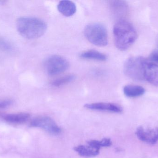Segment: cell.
Returning <instances> with one entry per match:
<instances>
[{
	"mask_svg": "<svg viewBox=\"0 0 158 158\" xmlns=\"http://www.w3.org/2000/svg\"><path fill=\"white\" fill-rule=\"evenodd\" d=\"M113 31L115 45L121 51L128 50L137 39L136 30L131 23L124 19H119L115 24Z\"/></svg>",
	"mask_w": 158,
	"mask_h": 158,
	"instance_id": "1",
	"label": "cell"
},
{
	"mask_svg": "<svg viewBox=\"0 0 158 158\" xmlns=\"http://www.w3.org/2000/svg\"><path fill=\"white\" fill-rule=\"evenodd\" d=\"M16 28L21 36L29 40H34L45 33L47 26L45 22L40 19L22 17L17 20Z\"/></svg>",
	"mask_w": 158,
	"mask_h": 158,
	"instance_id": "2",
	"label": "cell"
},
{
	"mask_svg": "<svg viewBox=\"0 0 158 158\" xmlns=\"http://www.w3.org/2000/svg\"><path fill=\"white\" fill-rule=\"evenodd\" d=\"M148 60L142 57H132L124 63L123 71L128 78L136 81L145 80L146 67Z\"/></svg>",
	"mask_w": 158,
	"mask_h": 158,
	"instance_id": "3",
	"label": "cell"
},
{
	"mask_svg": "<svg viewBox=\"0 0 158 158\" xmlns=\"http://www.w3.org/2000/svg\"><path fill=\"white\" fill-rule=\"evenodd\" d=\"M84 35L91 43L98 46H105L108 44L107 31L105 26L99 23L88 24L85 28Z\"/></svg>",
	"mask_w": 158,
	"mask_h": 158,
	"instance_id": "4",
	"label": "cell"
},
{
	"mask_svg": "<svg viewBox=\"0 0 158 158\" xmlns=\"http://www.w3.org/2000/svg\"><path fill=\"white\" fill-rule=\"evenodd\" d=\"M69 66V62L66 58L57 55L49 57L44 62V69L50 76H55L63 73Z\"/></svg>",
	"mask_w": 158,
	"mask_h": 158,
	"instance_id": "5",
	"label": "cell"
},
{
	"mask_svg": "<svg viewBox=\"0 0 158 158\" xmlns=\"http://www.w3.org/2000/svg\"><path fill=\"white\" fill-rule=\"evenodd\" d=\"M30 126L41 128L51 134L57 135L61 133V129L51 118L48 117H38L31 122Z\"/></svg>",
	"mask_w": 158,
	"mask_h": 158,
	"instance_id": "6",
	"label": "cell"
},
{
	"mask_svg": "<svg viewBox=\"0 0 158 158\" xmlns=\"http://www.w3.org/2000/svg\"><path fill=\"white\" fill-rule=\"evenodd\" d=\"M135 134L140 141L146 143L155 144L158 141V128L139 126Z\"/></svg>",
	"mask_w": 158,
	"mask_h": 158,
	"instance_id": "7",
	"label": "cell"
},
{
	"mask_svg": "<svg viewBox=\"0 0 158 158\" xmlns=\"http://www.w3.org/2000/svg\"><path fill=\"white\" fill-rule=\"evenodd\" d=\"M84 107L92 110L110 111L115 113H121L123 109L121 107L112 103H96L86 104Z\"/></svg>",
	"mask_w": 158,
	"mask_h": 158,
	"instance_id": "8",
	"label": "cell"
},
{
	"mask_svg": "<svg viewBox=\"0 0 158 158\" xmlns=\"http://www.w3.org/2000/svg\"><path fill=\"white\" fill-rule=\"evenodd\" d=\"M145 79L152 85L158 87V64L151 63L148 60Z\"/></svg>",
	"mask_w": 158,
	"mask_h": 158,
	"instance_id": "9",
	"label": "cell"
},
{
	"mask_svg": "<svg viewBox=\"0 0 158 158\" xmlns=\"http://www.w3.org/2000/svg\"><path fill=\"white\" fill-rule=\"evenodd\" d=\"M109 5L113 15L118 17H123L127 14L128 6L125 1H109Z\"/></svg>",
	"mask_w": 158,
	"mask_h": 158,
	"instance_id": "10",
	"label": "cell"
},
{
	"mask_svg": "<svg viewBox=\"0 0 158 158\" xmlns=\"http://www.w3.org/2000/svg\"><path fill=\"white\" fill-rule=\"evenodd\" d=\"M87 145H79L74 147V150L80 156L85 157L96 156L99 154V148L87 143Z\"/></svg>",
	"mask_w": 158,
	"mask_h": 158,
	"instance_id": "11",
	"label": "cell"
},
{
	"mask_svg": "<svg viewBox=\"0 0 158 158\" xmlns=\"http://www.w3.org/2000/svg\"><path fill=\"white\" fill-rule=\"evenodd\" d=\"M57 9L63 15L70 17L77 11V6L74 2L70 1H60L57 5Z\"/></svg>",
	"mask_w": 158,
	"mask_h": 158,
	"instance_id": "12",
	"label": "cell"
},
{
	"mask_svg": "<svg viewBox=\"0 0 158 158\" xmlns=\"http://www.w3.org/2000/svg\"><path fill=\"white\" fill-rule=\"evenodd\" d=\"M30 115L28 113H20L6 114L3 116L6 122L13 124H21L26 122L29 119Z\"/></svg>",
	"mask_w": 158,
	"mask_h": 158,
	"instance_id": "13",
	"label": "cell"
},
{
	"mask_svg": "<svg viewBox=\"0 0 158 158\" xmlns=\"http://www.w3.org/2000/svg\"><path fill=\"white\" fill-rule=\"evenodd\" d=\"M123 91L126 96L131 98L139 97L143 96L145 92V90L143 87L132 84L124 86Z\"/></svg>",
	"mask_w": 158,
	"mask_h": 158,
	"instance_id": "14",
	"label": "cell"
},
{
	"mask_svg": "<svg viewBox=\"0 0 158 158\" xmlns=\"http://www.w3.org/2000/svg\"><path fill=\"white\" fill-rule=\"evenodd\" d=\"M80 57L81 59L99 61H105L107 59L106 55L94 50H87L82 52L80 54Z\"/></svg>",
	"mask_w": 158,
	"mask_h": 158,
	"instance_id": "15",
	"label": "cell"
},
{
	"mask_svg": "<svg viewBox=\"0 0 158 158\" xmlns=\"http://www.w3.org/2000/svg\"><path fill=\"white\" fill-rule=\"evenodd\" d=\"M76 76L74 74L66 75L54 80L52 82V85L55 87L63 86L73 81L76 79Z\"/></svg>",
	"mask_w": 158,
	"mask_h": 158,
	"instance_id": "16",
	"label": "cell"
},
{
	"mask_svg": "<svg viewBox=\"0 0 158 158\" xmlns=\"http://www.w3.org/2000/svg\"><path fill=\"white\" fill-rule=\"evenodd\" d=\"M87 143L90 144L100 149L102 147H110L112 145V142L110 139L104 138L101 141L92 140V141L88 142Z\"/></svg>",
	"mask_w": 158,
	"mask_h": 158,
	"instance_id": "17",
	"label": "cell"
},
{
	"mask_svg": "<svg viewBox=\"0 0 158 158\" xmlns=\"http://www.w3.org/2000/svg\"><path fill=\"white\" fill-rule=\"evenodd\" d=\"M0 50L5 52H12L14 50V47L8 41L0 37Z\"/></svg>",
	"mask_w": 158,
	"mask_h": 158,
	"instance_id": "18",
	"label": "cell"
},
{
	"mask_svg": "<svg viewBox=\"0 0 158 158\" xmlns=\"http://www.w3.org/2000/svg\"><path fill=\"white\" fill-rule=\"evenodd\" d=\"M148 61L151 63L158 64V51H154L151 53L149 56Z\"/></svg>",
	"mask_w": 158,
	"mask_h": 158,
	"instance_id": "19",
	"label": "cell"
},
{
	"mask_svg": "<svg viewBox=\"0 0 158 158\" xmlns=\"http://www.w3.org/2000/svg\"><path fill=\"white\" fill-rule=\"evenodd\" d=\"M13 103V101L10 99L0 100V109H4L10 106Z\"/></svg>",
	"mask_w": 158,
	"mask_h": 158,
	"instance_id": "20",
	"label": "cell"
},
{
	"mask_svg": "<svg viewBox=\"0 0 158 158\" xmlns=\"http://www.w3.org/2000/svg\"><path fill=\"white\" fill-rule=\"evenodd\" d=\"M6 1H0V5H3L6 3Z\"/></svg>",
	"mask_w": 158,
	"mask_h": 158,
	"instance_id": "21",
	"label": "cell"
}]
</instances>
